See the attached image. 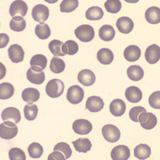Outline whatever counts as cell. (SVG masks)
Masks as SVG:
<instances>
[{
    "mask_svg": "<svg viewBox=\"0 0 160 160\" xmlns=\"http://www.w3.org/2000/svg\"><path fill=\"white\" fill-rule=\"evenodd\" d=\"M65 89V85L62 81L58 79L50 80L46 86V93L49 97L57 98L61 96Z\"/></svg>",
    "mask_w": 160,
    "mask_h": 160,
    "instance_id": "1",
    "label": "cell"
},
{
    "mask_svg": "<svg viewBox=\"0 0 160 160\" xmlns=\"http://www.w3.org/2000/svg\"><path fill=\"white\" fill-rule=\"evenodd\" d=\"M76 37L84 42H91L94 38L95 31L93 27L89 25H81L74 30Z\"/></svg>",
    "mask_w": 160,
    "mask_h": 160,
    "instance_id": "2",
    "label": "cell"
},
{
    "mask_svg": "<svg viewBox=\"0 0 160 160\" xmlns=\"http://www.w3.org/2000/svg\"><path fill=\"white\" fill-rule=\"evenodd\" d=\"M14 123L6 121L0 125V137L4 139L9 140L16 136L18 133L17 126Z\"/></svg>",
    "mask_w": 160,
    "mask_h": 160,
    "instance_id": "3",
    "label": "cell"
},
{
    "mask_svg": "<svg viewBox=\"0 0 160 160\" xmlns=\"http://www.w3.org/2000/svg\"><path fill=\"white\" fill-rule=\"evenodd\" d=\"M102 133L105 140L110 143L118 142L121 137L119 129L116 126L111 124H108L103 126Z\"/></svg>",
    "mask_w": 160,
    "mask_h": 160,
    "instance_id": "4",
    "label": "cell"
},
{
    "mask_svg": "<svg viewBox=\"0 0 160 160\" xmlns=\"http://www.w3.org/2000/svg\"><path fill=\"white\" fill-rule=\"evenodd\" d=\"M84 97V91L82 88L78 85L69 87L67 91V100L73 105H77L82 102Z\"/></svg>",
    "mask_w": 160,
    "mask_h": 160,
    "instance_id": "5",
    "label": "cell"
},
{
    "mask_svg": "<svg viewBox=\"0 0 160 160\" xmlns=\"http://www.w3.org/2000/svg\"><path fill=\"white\" fill-rule=\"evenodd\" d=\"M138 121L144 129L150 130L153 129L157 124L156 117L151 112H143L138 117Z\"/></svg>",
    "mask_w": 160,
    "mask_h": 160,
    "instance_id": "6",
    "label": "cell"
},
{
    "mask_svg": "<svg viewBox=\"0 0 160 160\" xmlns=\"http://www.w3.org/2000/svg\"><path fill=\"white\" fill-rule=\"evenodd\" d=\"M49 15V8L42 4H39L33 7L32 16L33 19L39 23H44L48 19Z\"/></svg>",
    "mask_w": 160,
    "mask_h": 160,
    "instance_id": "7",
    "label": "cell"
},
{
    "mask_svg": "<svg viewBox=\"0 0 160 160\" xmlns=\"http://www.w3.org/2000/svg\"><path fill=\"white\" fill-rule=\"evenodd\" d=\"M72 129L77 134L85 135L91 132L92 126L88 120L81 119L74 121L72 124Z\"/></svg>",
    "mask_w": 160,
    "mask_h": 160,
    "instance_id": "8",
    "label": "cell"
},
{
    "mask_svg": "<svg viewBox=\"0 0 160 160\" xmlns=\"http://www.w3.org/2000/svg\"><path fill=\"white\" fill-rule=\"evenodd\" d=\"M28 6L23 1H14L10 6L9 13L12 17L21 16L24 17L27 14Z\"/></svg>",
    "mask_w": 160,
    "mask_h": 160,
    "instance_id": "9",
    "label": "cell"
},
{
    "mask_svg": "<svg viewBox=\"0 0 160 160\" xmlns=\"http://www.w3.org/2000/svg\"><path fill=\"white\" fill-rule=\"evenodd\" d=\"M2 118L4 122L9 121L15 124H18L21 120L20 111L14 107H9L3 110Z\"/></svg>",
    "mask_w": 160,
    "mask_h": 160,
    "instance_id": "10",
    "label": "cell"
},
{
    "mask_svg": "<svg viewBox=\"0 0 160 160\" xmlns=\"http://www.w3.org/2000/svg\"><path fill=\"white\" fill-rule=\"evenodd\" d=\"M130 156L129 148L125 145H119L112 150L111 157L113 160H127Z\"/></svg>",
    "mask_w": 160,
    "mask_h": 160,
    "instance_id": "11",
    "label": "cell"
},
{
    "mask_svg": "<svg viewBox=\"0 0 160 160\" xmlns=\"http://www.w3.org/2000/svg\"><path fill=\"white\" fill-rule=\"evenodd\" d=\"M78 82L84 86H91L95 82V75L93 72L89 69H83L78 74Z\"/></svg>",
    "mask_w": 160,
    "mask_h": 160,
    "instance_id": "12",
    "label": "cell"
},
{
    "mask_svg": "<svg viewBox=\"0 0 160 160\" xmlns=\"http://www.w3.org/2000/svg\"><path fill=\"white\" fill-rule=\"evenodd\" d=\"M9 59L12 62L18 63L24 60L25 52L21 46L18 44L11 45L8 50Z\"/></svg>",
    "mask_w": 160,
    "mask_h": 160,
    "instance_id": "13",
    "label": "cell"
},
{
    "mask_svg": "<svg viewBox=\"0 0 160 160\" xmlns=\"http://www.w3.org/2000/svg\"><path fill=\"white\" fill-rule=\"evenodd\" d=\"M104 104L103 100L99 97L92 96L87 99L86 102V109L92 112H99L104 108Z\"/></svg>",
    "mask_w": 160,
    "mask_h": 160,
    "instance_id": "14",
    "label": "cell"
},
{
    "mask_svg": "<svg viewBox=\"0 0 160 160\" xmlns=\"http://www.w3.org/2000/svg\"><path fill=\"white\" fill-rule=\"evenodd\" d=\"M160 47L157 45H150L146 49L145 52V58L148 63L154 64L160 60Z\"/></svg>",
    "mask_w": 160,
    "mask_h": 160,
    "instance_id": "15",
    "label": "cell"
},
{
    "mask_svg": "<svg viewBox=\"0 0 160 160\" xmlns=\"http://www.w3.org/2000/svg\"><path fill=\"white\" fill-rule=\"evenodd\" d=\"M116 26L120 32L124 34H128L132 31L134 27V23L130 18L122 17L118 19Z\"/></svg>",
    "mask_w": 160,
    "mask_h": 160,
    "instance_id": "16",
    "label": "cell"
},
{
    "mask_svg": "<svg viewBox=\"0 0 160 160\" xmlns=\"http://www.w3.org/2000/svg\"><path fill=\"white\" fill-rule=\"evenodd\" d=\"M47 64V58L42 54L35 55L30 60L31 69L37 72H41L44 70L46 68Z\"/></svg>",
    "mask_w": 160,
    "mask_h": 160,
    "instance_id": "17",
    "label": "cell"
},
{
    "mask_svg": "<svg viewBox=\"0 0 160 160\" xmlns=\"http://www.w3.org/2000/svg\"><path fill=\"white\" fill-rule=\"evenodd\" d=\"M126 104L122 100L116 99L111 102L109 105V110L112 115L120 117L125 113L126 110Z\"/></svg>",
    "mask_w": 160,
    "mask_h": 160,
    "instance_id": "18",
    "label": "cell"
},
{
    "mask_svg": "<svg viewBox=\"0 0 160 160\" xmlns=\"http://www.w3.org/2000/svg\"><path fill=\"white\" fill-rule=\"evenodd\" d=\"M126 98L131 103L139 102L142 98V92L136 86H130L126 89L125 92Z\"/></svg>",
    "mask_w": 160,
    "mask_h": 160,
    "instance_id": "19",
    "label": "cell"
},
{
    "mask_svg": "<svg viewBox=\"0 0 160 160\" xmlns=\"http://www.w3.org/2000/svg\"><path fill=\"white\" fill-rule=\"evenodd\" d=\"M141 55V49L135 45L128 46L124 51V58L128 62H136L140 58Z\"/></svg>",
    "mask_w": 160,
    "mask_h": 160,
    "instance_id": "20",
    "label": "cell"
},
{
    "mask_svg": "<svg viewBox=\"0 0 160 160\" xmlns=\"http://www.w3.org/2000/svg\"><path fill=\"white\" fill-rule=\"evenodd\" d=\"M22 99L29 104L37 102L39 99V92L36 89L28 88L23 90L22 94Z\"/></svg>",
    "mask_w": 160,
    "mask_h": 160,
    "instance_id": "21",
    "label": "cell"
},
{
    "mask_svg": "<svg viewBox=\"0 0 160 160\" xmlns=\"http://www.w3.org/2000/svg\"><path fill=\"white\" fill-rule=\"evenodd\" d=\"M97 59L98 61L103 65H109L113 61L114 55L110 49L102 48L98 51Z\"/></svg>",
    "mask_w": 160,
    "mask_h": 160,
    "instance_id": "22",
    "label": "cell"
},
{
    "mask_svg": "<svg viewBox=\"0 0 160 160\" xmlns=\"http://www.w3.org/2000/svg\"><path fill=\"white\" fill-rule=\"evenodd\" d=\"M160 8L152 6L148 8L145 12V18L147 22L151 24L160 23Z\"/></svg>",
    "mask_w": 160,
    "mask_h": 160,
    "instance_id": "23",
    "label": "cell"
},
{
    "mask_svg": "<svg viewBox=\"0 0 160 160\" xmlns=\"http://www.w3.org/2000/svg\"><path fill=\"white\" fill-rule=\"evenodd\" d=\"M75 150L79 152L86 153L91 150L92 145L91 142L86 138H80L74 142H72Z\"/></svg>",
    "mask_w": 160,
    "mask_h": 160,
    "instance_id": "24",
    "label": "cell"
},
{
    "mask_svg": "<svg viewBox=\"0 0 160 160\" xmlns=\"http://www.w3.org/2000/svg\"><path fill=\"white\" fill-rule=\"evenodd\" d=\"M151 154V148L146 144H140L134 149V156L139 160H146Z\"/></svg>",
    "mask_w": 160,
    "mask_h": 160,
    "instance_id": "25",
    "label": "cell"
},
{
    "mask_svg": "<svg viewBox=\"0 0 160 160\" xmlns=\"http://www.w3.org/2000/svg\"><path fill=\"white\" fill-rule=\"evenodd\" d=\"M115 33L114 28L109 25H104L99 30V36L100 38L106 42H109L113 39Z\"/></svg>",
    "mask_w": 160,
    "mask_h": 160,
    "instance_id": "26",
    "label": "cell"
},
{
    "mask_svg": "<svg viewBox=\"0 0 160 160\" xmlns=\"http://www.w3.org/2000/svg\"><path fill=\"white\" fill-rule=\"evenodd\" d=\"M27 79L29 82L36 85H40L44 82L45 80V75L44 72H37L29 68L26 73Z\"/></svg>",
    "mask_w": 160,
    "mask_h": 160,
    "instance_id": "27",
    "label": "cell"
},
{
    "mask_svg": "<svg viewBox=\"0 0 160 160\" xmlns=\"http://www.w3.org/2000/svg\"><path fill=\"white\" fill-rule=\"evenodd\" d=\"M127 74L128 78L132 81H139L143 78L144 71L141 66L133 65L128 68Z\"/></svg>",
    "mask_w": 160,
    "mask_h": 160,
    "instance_id": "28",
    "label": "cell"
},
{
    "mask_svg": "<svg viewBox=\"0 0 160 160\" xmlns=\"http://www.w3.org/2000/svg\"><path fill=\"white\" fill-rule=\"evenodd\" d=\"M104 12L98 6H92L87 9L86 12V18L90 21L101 19L104 16Z\"/></svg>",
    "mask_w": 160,
    "mask_h": 160,
    "instance_id": "29",
    "label": "cell"
},
{
    "mask_svg": "<svg viewBox=\"0 0 160 160\" xmlns=\"http://www.w3.org/2000/svg\"><path fill=\"white\" fill-rule=\"evenodd\" d=\"M35 32L39 38L47 39L51 35V30L49 26L44 23H41L36 26Z\"/></svg>",
    "mask_w": 160,
    "mask_h": 160,
    "instance_id": "30",
    "label": "cell"
},
{
    "mask_svg": "<svg viewBox=\"0 0 160 160\" xmlns=\"http://www.w3.org/2000/svg\"><path fill=\"white\" fill-rule=\"evenodd\" d=\"M14 89L10 83L4 82L0 84V99L6 100L11 98L14 94Z\"/></svg>",
    "mask_w": 160,
    "mask_h": 160,
    "instance_id": "31",
    "label": "cell"
},
{
    "mask_svg": "<svg viewBox=\"0 0 160 160\" xmlns=\"http://www.w3.org/2000/svg\"><path fill=\"white\" fill-rule=\"evenodd\" d=\"M64 43L59 40H53L49 44V48L52 53L56 57H62L66 54L62 51V46Z\"/></svg>",
    "mask_w": 160,
    "mask_h": 160,
    "instance_id": "32",
    "label": "cell"
},
{
    "mask_svg": "<svg viewBox=\"0 0 160 160\" xmlns=\"http://www.w3.org/2000/svg\"><path fill=\"white\" fill-rule=\"evenodd\" d=\"M65 68L66 64L63 60L56 57L52 59L49 68L52 72L58 74L64 71Z\"/></svg>",
    "mask_w": 160,
    "mask_h": 160,
    "instance_id": "33",
    "label": "cell"
},
{
    "mask_svg": "<svg viewBox=\"0 0 160 160\" xmlns=\"http://www.w3.org/2000/svg\"><path fill=\"white\" fill-rule=\"evenodd\" d=\"M26 22L21 17H15L12 18L9 24L10 29L15 32L22 31L26 27Z\"/></svg>",
    "mask_w": 160,
    "mask_h": 160,
    "instance_id": "34",
    "label": "cell"
},
{
    "mask_svg": "<svg viewBox=\"0 0 160 160\" xmlns=\"http://www.w3.org/2000/svg\"><path fill=\"white\" fill-rule=\"evenodd\" d=\"M78 4L77 0H64L60 4V11L62 12H72L78 8Z\"/></svg>",
    "mask_w": 160,
    "mask_h": 160,
    "instance_id": "35",
    "label": "cell"
},
{
    "mask_svg": "<svg viewBox=\"0 0 160 160\" xmlns=\"http://www.w3.org/2000/svg\"><path fill=\"white\" fill-rule=\"evenodd\" d=\"M29 156L32 158H39L43 153V148L39 143L33 142L29 145L28 148Z\"/></svg>",
    "mask_w": 160,
    "mask_h": 160,
    "instance_id": "36",
    "label": "cell"
},
{
    "mask_svg": "<svg viewBox=\"0 0 160 160\" xmlns=\"http://www.w3.org/2000/svg\"><path fill=\"white\" fill-rule=\"evenodd\" d=\"M38 106L34 104H28L24 107V116L28 121H33L35 119L38 115Z\"/></svg>",
    "mask_w": 160,
    "mask_h": 160,
    "instance_id": "37",
    "label": "cell"
},
{
    "mask_svg": "<svg viewBox=\"0 0 160 160\" xmlns=\"http://www.w3.org/2000/svg\"><path fill=\"white\" fill-rule=\"evenodd\" d=\"M79 50L78 45L73 40H68L63 44L62 51L65 54L73 55L77 53Z\"/></svg>",
    "mask_w": 160,
    "mask_h": 160,
    "instance_id": "38",
    "label": "cell"
},
{
    "mask_svg": "<svg viewBox=\"0 0 160 160\" xmlns=\"http://www.w3.org/2000/svg\"><path fill=\"white\" fill-rule=\"evenodd\" d=\"M105 7L108 12L117 13L122 8V3L119 0H108L105 3Z\"/></svg>",
    "mask_w": 160,
    "mask_h": 160,
    "instance_id": "39",
    "label": "cell"
},
{
    "mask_svg": "<svg viewBox=\"0 0 160 160\" xmlns=\"http://www.w3.org/2000/svg\"><path fill=\"white\" fill-rule=\"evenodd\" d=\"M53 151H58L62 152L65 156L66 160L70 158L72 154V150L69 144L63 142L57 144L54 146Z\"/></svg>",
    "mask_w": 160,
    "mask_h": 160,
    "instance_id": "40",
    "label": "cell"
},
{
    "mask_svg": "<svg viewBox=\"0 0 160 160\" xmlns=\"http://www.w3.org/2000/svg\"><path fill=\"white\" fill-rule=\"evenodd\" d=\"M9 158L11 160H26V156L22 149L18 148H12L9 150Z\"/></svg>",
    "mask_w": 160,
    "mask_h": 160,
    "instance_id": "41",
    "label": "cell"
},
{
    "mask_svg": "<svg viewBox=\"0 0 160 160\" xmlns=\"http://www.w3.org/2000/svg\"><path fill=\"white\" fill-rule=\"evenodd\" d=\"M146 110L142 106H136L130 110L129 116L130 119L135 122H138V117L141 113L146 112Z\"/></svg>",
    "mask_w": 160,
    "mask_h": 160,
    "instance_id": "42",
    "label": "cell"
},
{
    "mask_svg": "<svg viewBox=\"0 0 160 160\" xmlns=\"http://www.w3.org/2000/svg\"><path fill=\"white\" fill-rule=\"evenodd\" d=\"M149 105L154 109H160V91L155 92L152 93L149 98Z\"/></svg>",
    "mask_w": 160,
    "mask_h": 160,
    "instance_id": "43",
    "label": "cell"
},
{
    "mask_svg": "<svg viewBox=\"0 0 160 160\" xmlns=\"http://www.w3.org/2000/svg\"><path fill=\"white\" fill-rule=\"evenodd\" d=\"M48 160H65V156L62 152L58 151H54L49 155Z\"/></svg>",
    "mask_w": 160,
    "mask_h": 160,
    "instance_id": "44",
    "label": "cell"
},
{
    "mask_svg": "<svg viewBox=\"0 0 160 160\" xmlns=\"http://www.w3.org/2000/svg\"><path fill=\"white\" fill-rule=\"evenodd\" d=\"M9 41V37L5 33L0 34V48H4L8 45Z\"/></svg>",
    "mask_w": 160,
    "mask_h": 160,
    "instance_id": "45",
    "label": "cell"
}]
</instances>
